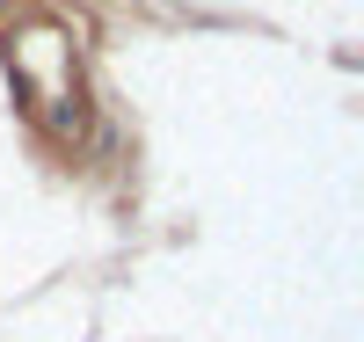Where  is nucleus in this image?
<instances>
[]
</instances>
